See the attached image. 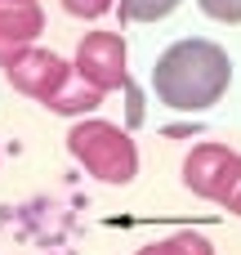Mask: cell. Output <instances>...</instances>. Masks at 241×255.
Wrapping results in <instances>:
<instances>
[{"label":"cell","mask_w":241,"mask_h":255,"mask_svg":"<svg viewBox=\"0 0 241 255\" xmlns=\"http://www.w3.org/2000/svg\"><path fill=\"white\" fill-rule=\"evenodd\" d=\"M139 255H215V247H210V238H206V233H192V229H183V233H170L165 242H152V247H143Z\"/></svg>","instance_id":"8"},{"label":"cell","mask_w":241,"mask_h":255,"mask_svg":"<svg viewBox=\"0 0 241 255\" xmlns=\"http://www.w3.org/2000/svg\"><path fill=\"white\" fill-rule=\"evenodd\" d=\"M9 4H18V0H0V9H9Z\"/></svg>","instance_id":"14"},{"label":"cell","mask_w":241,"mask_h":255,"mask_svg":"<svg viewBox=\"0 0 241 255\" xmlns=\"http://www.w3.org/2000/svg\"><path fill=\"white\" fill-rule=\"evenodd\" d=\"M67 152L103 184H130L139 175V148L130 130L98 117H76V126L67 130Z\"/></svg>","instance_id":"2"},{"label":"cell","mask_w":241,"mask_h":255,"mask_svg":"<svg viewBox=\"0 0 241 255\" xmlns=\"http://www.w3.org/2000/svg\"><path fill=\"white\" fill-rule=\"evenodd\" d=\"M72 72L85 85L103 90V94L130 90V49H125V36L121 31H89V36H80Z\"/></svg>","instance_id":"3"},{"label":"cell","mask_w":241,"mask_h":255,"mask_svg":"<svg viewBox=\"0 0 241 255\" xmlns=\"http://www.w3.org/2000/svg\"><path fill=\"white\" fill-rule=\"evenodd\" d=\"M233 85V58L224 45L215 40H201V36H188V40H174L157 67H152V90L165 108L174 112H201V108H215Z\"/></svg>","instance_id":"1"},{"label":"cell","mask_w":241,"mask_h":255,"mask_svg":"<svg viewBox=\"0 0 241 255\" xmlns=\"http://www.w3.org/2000/svg\"><path fill=\"white\" fill-rule=\"evenodd\" d=\"M197 4H201V13L215 18V22H228V27L241 22V0H197Z\"/></svg>","instance_id":"10"},{"label":"cell","mask_w":241,"mask_h":255,"mask_svg":"<svg viewBox=\"0 0 241 255\" xmlns=\"http://www.w3.org/2000/svg\"><path fill=\"white\" fill-rule=\"evenodd\" d=\"M22 49H27L22 40H9V36H0V67H9L13 58H22Z\"/></svg>","instance_id":"12"},{"label":"cell","mask_w":241,"mask_h":255,"mask_svg":"<svg viewBox=\"0 0 241 255\" xmlns=\"http://www.w3.org/2000/svg\"><path fill=\"white\" fill-rule=\"evenodd\" d=\"M241 179V152H233L228 143H197L183 157V188L206 197V202H228Z\"/></svg>","instance_id":"4"},{"label":"cell","mask_w":241,"mask_h":255,"mask_svg":"<svg viewBox=\"0 0 241 255\" xmlns=\"http://www.w3.org/2000/svg\"><path fill=\"white\" fill-rule=\"evenodd\" d=\"M179 9V0H121V18L130 22H161Z\"/></svg>","instance_id":"9"},{"label":"cell","mask_w":241,"mask_h":255,"mask_svg":"<svg viewBox=\"0 0 241 255\" xmlns=\"http://www.w3.org/2000/svg\"><path fill=\"white\" fill-rule=\"evenodd\" d=\"M112 4H116V0H63V9H67L72 18H103Z\"/></svg>","instance_id":"11"},{"label":"cell","mask_w":241,"mask_h":255,"mask_svg":"<svg viewBox=\"0 0 241 255\" xmlns=\"http://www.w3.org/2000/svg\"><path fill=\"white\" fill-rule=\"evenodd\" d=\"M98 103H103V90L85 85L76 72H67V81L45 99V108H49V112H58V117H89Z\"/></svg>","instance_id":"6"},{"label":"cell","mask_w":241,"mask_h":255,"mask_svg":"<svg viewBox=\"0 0 241 255\" xmlns=\"http://www.w3.org/2000/svg\"><path fill=\"white\" fill-rule=\"evenodd\" d=\"M224 206H228V211H233V215H241V179H237V188H233V197H228V202H224Z\"/></svg>","instance_id":"13"},{"label":"cell","mask_w":241,"mask_h":255,"mask_svg":"<svg viewBox=\"0 0 241 255\" xmlns=\"http://www.w3.org/2000/svg\"><path fill=\"white\" fill-rule=\"evenodd\" d=\"M9 85L18 90V94H27V99H36V103H45L63 81H67V72H72V63L67 58H58L54 49H40V45H27L22 49V58H13L9 67Z\"/></svg>","instance_id":"5"},{"label":"cell","mask_w":241,"mask_h":255,"mask_svg":"<svg viewBox=\"0 0 241 255\" xmlns=\"http://www.w3.org/2000/svg\"><path fill=\"white\" fill-rule=\"evenodd\" d=\"M40 31H45V9L36 0H18V4L0 9V36L22 40V45H36Z\"/></svg>","instance_id":"7"}]
</instances>
